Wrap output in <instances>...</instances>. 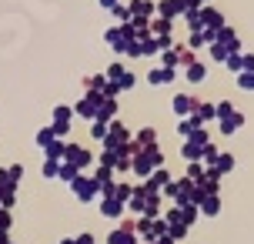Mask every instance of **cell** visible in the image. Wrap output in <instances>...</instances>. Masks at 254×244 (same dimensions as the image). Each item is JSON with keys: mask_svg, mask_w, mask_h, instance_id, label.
<instances>
[{"mask_svg": "<svg viewBox=\"0 0 254 244\" xmlns=\"http://www.w3.org/2000/svg\"><path fill=\"white\" fill-rule=\"evenodd\" d=\"M161 64H164V67H174V70H178V67H181V44H174V47L161 51Z\"/></svg>", "mask_w": 254, "mask_h": 244, "instance_id": "21", "label": "cell"}, {"mask_svg": "<svg viewBox=\"0 0 254 244\" xmlns=\"http://www.w3.org/2000/svg\"><path fill=\"white\" fill-rule=\"evenodd\" d=\"M64 147H67V144H64L61 137H54V141L47 144L44 151H47V157H51V161H64Z\"/></svg>", "mask_w": 254, "mask_h": 244, "instance_id": "26", "label": "cell"}, {"mask_svg": "<svg viewBox=\"0 0 254 244\" xmlns=\"http://www.w3.org/2000/svg\"><path fill=\"white\" fill-rule=\"evenodd\" d=\"M117 3H121V0H101V7H104V10H114Z\"/></svg>", "mask_w": 254, "mask_h": 244, "instance_id": "44", "label": "cell"}, {"mask_svg": "<svg viewBox=\"0 0 254 244\" xmlns=\"http://www.w3.org/2000/svg\"><path fill=\"white\" fill-rule=\"evenodd\" d=\"M207 51H211L207 57H211V61H217V64H224V61H228V51H224L217 40H211V44H207Z\"/></svg>", "mask_w": 254, "mask_h": 244, "instance_id": "27", "label": "cell"}, {"mask_svg": "<svg viewBox=\"0 0 254 244\" xmlns=\"http://www.w3.org/2000/svg\"><path fill=\"white\" fill-rule=\"evenodd\" d=\"M188 178H190V181H201V178H204V164H201V161H190Z\"/></svg>", "mask_w": 254, "mask_h": 244, "instance_id": "39", "label": "cell"}, {"mask_svg": "<svg viewBox=\"0 0 254 244\" xmlns=\"http://www.w3.org/2000/svg\"><path fill=\"white\" fill-rule=\"evenodd\" d=\"M204 77H207V67H204L201 61H194V64L184 67V80H188V84H204Z\"/></svg>", "mask_w": 254, "mask_h": 244, "instance_id": "16", "label": "cell"}, {"mask_svg": "<svg viewBox=\"0 0 254 244\" xmlns=\"http://www.w3.org/2000/svg\"><path fill=\"white\" fill-rule=\"evenodd\" d=\"M57 174H61V161H51L47 157L44 161V178H57Z\"/></svg>", "mask_w": 254, "mask_h": 244, "instance_id": "37", "label": "cell"}, {"mask_svg": "<svg viewBox=\"0 0 254 244\" xmlns=\"http://www.w3.org/2000/svg\"><path fill=\"white\" fill-rule=\"evenodd\" d=\"M74 194L80 197V201H94V194H97V181H94V178H80V174H77V178H74Z\"/></svg>", "mask_w": 254, "mask_h": 244, "instance_id": "11", "label": "cell"}, {"mask_svg": "<svg viewBox=\"0 0 254 244\" xmlns=\"http://www.w3.org/2000/svg\"><path fill=\"white\" fill-rule=\"evenodd\" d=\"M70 121H74V107H67V104H57V107H54V124H51V127L57 130V137L70 134Z\"/></svg>", "mask_w": 254, "mask_h": 244, "instance_id": "6", "label": "cell"}, {"mask_svg": "<svg viewBox=\"0 0 254 244\" xmlns=\"http://www.w3.org/2000/svg\"><path fill=\"white\" fill-rule=\"evenodd\" d=\"M57 178H64V181H70V184H74L77 167H74V164H67V161H61V174H57Z\"/></svg>", "mask_w": 254, "mask_h": 244, "instance_id": "35", "label": "cell"}, {"mask_svg": "<svg viewBox=\"0 0 254 244\" xmlns=\"http://www.w3.org/2000/svg\"><path fill=\"white\" fill-rule=\"evenodd\" d=\"M244 70H251V74H254V54H244Z\"/></svg>", "mask_w": 254, "mask_h": 244, "instance_id": "43", "label": "cell"}, {"mask_svg": "<svg viewBox=\"0 0 254 244\" xmlns=\"http://www.w3.org/2000/svg\"><path fill=\"white\" fill-rule=\"evenodd\" d=\"M104 40H107V44H111V47H114L117 54H124L127 51V30L124 27H107V34H104Z\"/></svg>", "mask_w": 254, "mask_h": 244, "instance_id": "13", "label": "cell"}, {"mask_svg": "<svg viewBox=\"0 0 254 244\" xmlns=\"http://www.w3.org/2000/svg\"><path fill=\"white\" fill-rule=\"evenodd\" d=\"M174 24H178V20H167V17H154V20H151V37H164V34H174Z\"/></svg>", "mask_w": 254, "mask_h": 244, "instance_id": "18", "label": "cell"}, {"mask_svg": "<svg viewBox=\"0 0 254 244\" xmlns=\"http://www.w3.org/2000/svg\"><path fill=\"white\" fill-rule=\"evenodd\" d=\"M197 127H204V124H201V121H197L194 114H190V117H178V134L184 137V141H188V137H190V134H194Z\"/></svg>", "mask_w": 254, "mask_h": 244, "instance_id": "19", "label": "cell"}, {"mask_svg": "<svg viewBox=\"0 0 254 244\" xmlns=\"http://www.w3.org/2000/svg\"><path fill=\"white\" fill-rule=\"evenodd\" d=\"M241 127H244V114H241V111H234V114L221 117V134H224V137H231L234 130H241Z\"/></svg>", "mask_w": 254, "mask_h": 244, "instance_id": "14", "label": "cell"}, {"mask_svg": "<svg viewBox=\"0 0 254 244\" xmlns=\"http://www.w3.org/2000/svg\"><path fill=\"white\" fill-rule=\"evenodd\" d=\"M124 74H127V67H124V64H111V67H107V74H104V77H107V80H121Z\"/></svg>", "mask_w": 254, "mask_h": 244, "instance_id": "34", "label": "cell"}, {"mask_svg": "<svg viewBox=\"0 0 254 244\" xmlns=\"http://www.w3.org/2000/svg\"><path fill=\"white\" fill-rule=\"evenodd\" d=\"M134 147H137V144H134ZM161 164H164V157H161V151H157V147H137V151H134V157H130V171H134V174H140V178H151Z\"/></svg>", "mask_w": 254, "mask_h": 244, "instance_id": "1", "label": "cell"}, {"mask_svg": "<svg viewBox=\"0 0 254 244\" xmlns=\"http://www.w3.org/2000/svg\"><path fill=\"white\" fill-rule=\"evenodd\" d=\"M101 101H104V97L97 94V90H84V97L74 104V114L84 117V121H94V117H97V107H101Z\"/></svg>", "mask_w": 254, "mask_h": 244, "instance_id": "2", "label": "cell"}, {"mask_svg": "<svg viewBox=\"0 0 254 244\" xmlns=\"http://www.w3.org/2000/svg\"><path fill=\"white\" fill-rule=\"evenodd\" d=\"M171 107H174V114H178V117H190V114H194V107H197V97H194V94H178V97L171 101Z\"/></svg>", "mask_w": 254, "mask_h": 244, "instance_id": "12", "label": "cell"}, {"mask_svg": "<svg viewBox=\"0 0 254 244\" xmlns=\"http://www.w3.org/2000/svg\"><path fill=\"white\" fill-rule=\"evenodd\" d=\"M64 161H67V164H74L77 171H80V167H90L94 154H90L84 144H67V147H64Z\"/></svg>", "mask_w": 254, "mask_h": 244, "instance_id": "3", "label": "cell"}, {"mask_svg": "<svg viewBox=\"0 0 254 244\" xmlns=\"http://www.w3.org/2000/svg\"><path fill=\"white\" fill-rule=\"evenodd\" d=\"M214 40V34H207V30H190V37H188V47L190 51H201V47H207Z\"/></svg>", "mask_w": 254, "mask_h": 244, "instance_id": "20", "label": "cell"}, {"mask_svg": "<svg viewBox=\"0 0 254 244\" xmlns=\"http://www.w3.org/2000/svg\"><path fill=\"white\" fill-rule=\"evenodd\" d=\"M54 137H57V130H54V127H44V130L37 134V144H40V147H47V144H51Z\"/></svg>", "mask_w": 254, "mask_h": 244, "instance_id": "38", "label": "cell"}, {"mask_svg": "<svg viewBox=\"0 0 254 244\" xmlns=\"http://www.w3.org/2000/svg\"><path fill=\"white\" fill-rule=\"evenodd\" d=\"M184 0H157V17H167V20H181L184 17Z\"/></svg>", "mask_w": 254, "mask_h": 244, "instance_id": "9", "label": "cell"}, {"mask_svg": "<svg viewBox=\"0 0 254 244\" xmlns=\"http://www.w3.org/2000/svg\"><path fill=\"white\" fill-rule=\"evenodd\" d=\"M104 84H107V77H104V74H94V77H87L84 80V90H97V94H101V87Z\"/></svg>", "mask_w": 254, "mask_h": 244, "instance_id": "31", "label": "cell"}, {"mask_svg": "<svg viewBox=\"0 0 254 244\" xmlns=\"http://www.w3.org/2000/svg\"><path fill=\"white\" fill-rule=\"evenodd\" d=\"M124 144H130V130L121 124V121H111L107 124V137H104V147H124Z\"/></svg>", "mask_w": 254, "mask_h": 244, "instance_id": "4", "label": "cell"}, {"mask_svg": "<svg viewBox=\"0 0 254 244\" xmlns=\"http://www.w3.org/2000/svg\"><path fill=\"white\" fill-rule=\"evenodd\" d=\"M117 111H121V107H117V97H104L101 107H97V117H94V121H107V124H111V121L117 117Z\"/></svg>", "mask_w": 254, "mask_h": 244, "instance_id": "15", "label": "cell"}, {"mask_svg": "<svg viewBox=\"0 0 254 244\" xmlns=\"http://www.w3.org/2000/svg\"><path fill=\"white\" fill-rule=\"evenodd\" d=\"M224 67H228L231 74L238 77V74L244 70V54H241V51H238V54H228V61H224Z\"/></svg>", "mask_w": 254, "mask_h": 244, "instance_id": "25", "label": "cell"}, {"mask_svg": "<svg viewBox=\"0 0 254 244\" xmlns=\"http://www.w3.org/2000/svg\"><path fill=\"white\" fill-rule=\"evenodd\" d=\"M111 13H114V20H121V24H127V20H130V7H127V3H117Z\"/></svg>", "mask_w": 254, "mask_h": 244, "instance_id": "36", "label": "cell"}, {"mask_svg": "<svg viewBox=\"0 0 254 244\" xmlns=\"http://www.w3.org/2000/svg\"><path fill=\"white\" fill-rule=\"evenodd\" d=\"M211 167H214L217 174H228L231 167H234V157H231V154H217V161H214Z\"/></svg>", "mask_w": 254, "mask_h": 244, "instance_id": "28", "label": "cell"}, {"mask_svg": "<svg viewBox=\"0 0 254 244\" xmlns=\"http://www.w3.org/2000/svg\"><path fill=\"white\" fill-rule=\"evenodd\" d=\"M214 40H217V44H221L228 54H238V51H241V37H238V34H234V27H228V24H224V27L214 34Z\"/></svg>", "mask_w": 254, "mask_h": 244, "instance_id": "8", "label": "cell"}, {"mask_svg": "<svg viewBox=\"0 0 254 244\" xmlns=\"http://www.w3.org/2000/svg\"><path fill=\"white\" fill-rule=\"evenodd\" d=\"M194 61H197V57H194V51H190L188 44H184V47H181V67H188V64H194Z\"/></svg>", "mask_w": 254, "mask_h": 244, "instance_id": "40", "label": "cell"}, {"mask_svg": "<svg viewBox=\"0 0 254 244\" xmlns=\"http://www.w3.org/2000/svg\"><path fill=\"white\" fill-rule=\"evenodd\" d=\"M171 80H178V70H174V67H151V70H147V84H151V87H164V84H171Z\"/></svg>", "mask_w": 254, "mask_h": 244, "instance_id": "7", "label": "cell"}, {"mask_svg": "<svg viewBox=\"0 0 254 244\" xmlns=\"http://www.w3.org/2000/svg\"><path fill=\"white\" fill-rule=\"evenodd\" d=\"M161 184H171V174H167L164 167H157L154 178H151V187H161Z\"/></svg>", "mask_w": 254, "mask_h": 244, "instance_id": "33", "label": "cell"}, {"mask_svg": "<svg viewBox=\"0 0 254 244\" xmlns=\"http://www.w3.org/2000/svg\"><path fill=\"white\" fill-rule=\"evenodd\" d=\"M181 20H184V27H188V30H201V10H188Z\"/></svg>", "mask_w": 254, "mask_h": 244, "instance_id": "30", "label": "cell"}, {"mask_svg": "<svg viewBox=\"0 0 254 244\" xmlns=\"http://www.w3.org/2000/svg\"><path fill=\"white\" fill-rule=\"evenodd\" d=\"M127 7H130V17H140V20H154V13H157L154 0H127Z\"/></svg>", "mask_w": 254, "mask_h": 244, "instance_id": "10", "label": "cell"}, {"mask_svg": "<svg viewBox=\"0 0 254 244\" xmlns=\"http://www.w3.org/2000/svg\"><path fill=\"white\" fill-rule=\"evenodd\" d=\"M137 147H157V130L154 127H144V130H137Z\"/></svg>", "mask_w": 254, "mask_h": 244, "instance_id": "23", "label": "cell"}, {"mask_svg": "<svg viewBox=\"0 0 254 244\" xmlns=\"http://www.w3.org/2000/svg\"><path fill=\"white\" fill-rule=\"evenodd\" d=\"M204 147H207V144H194V141H184V144H181V154L188 157V161H201Z\"/></svg>", "mask_w": 254, "mask_h": 244, "instance_id": "22", "label": "cell"}, {"mask_svg": "<svg viewBox=\"0 0 254 244\" xmlns=\"http://www.w3.org/2000/svg\"><path fill=\"white\" fill-rule=\"evenodd\" d=\"M7 178H10V184H17V181L24 178V167H20V164H13V167H7Z\"/></svg>", "mask_w": 254, "mask_h": 244, "instance_id": "42", "label": "cell"}, {"mask_svg": "<svg viewBox=\"0 0 254 244\" xmlns=\"http://www.w3.org/2000/svg\"><path fill=\"white\" fill-rule=\"evenodd\" d=\"M204 3H207V0H204Z\"/></svg>", "mask_w": 254, "mask_h": 244, "instance_id": "45", "label": "cell"}, {"mask_svg": "<svg viewBox=\"0 0 254 244\" xmlns=\"http://www.w3.org/2000/svg\"><path fill=\"white\" fill-rule=\"evenodd\" d=\"M234 84H238V87H241V90H254V74H251V70H241Z\"/></svg>", "mask_w": 254, "mask_h": 244, "instance_id": "32", "label": "cell"}, {"mask_svg": "<svg viewBox=\"0 0 254 244\" xmlns=\"http://www.w3.org/2000/svg\"><path fill=\"white\" fill-rule=\"evenodd\" d=\"M221 27H224V13L217 10V7H211V3H204V7H201V30L217 34Z\"/></svg>", "mask_w": 254, "mask_h": 244, "instance_id": "5", "label": "cell"}, {"mask_svg": "<svg viewBox=\"0 0 254 244\" xmlns=\"http://www.w3.org/2000/svg\"><path fill=\"white\" fill-rule=\"evenodd\" d=\"M194 117H197L201 124H207V121H217V104L197 101V107H194Z\"/></svg>", "mask_w": 254, "mask_h": 244, "instance_id": "17", "label": "cell"}, {"mask_svg": "<svg viewBox=\"0 0 254 244\" xmlns=\"http://www.w3.org/2000/svg\"><path fill=\"white\" fill-rule=\"evenodd\" d=\"M90 137L104 144V137H107V121H90Z\"/></svg>", "mask_w": 254, "mask_h": 244, "instance_id": "29", "label": "cell"}, {"mask_svg": "<svg viewBox=\"0 0 254 244\" xmlns=\"http://www.w3.org/2000/svg\"><path fill=\"white\" fill-rule=\"evenodd\" d=\"M111 244H134V224H124L121 231L111 234Z\"/></svg>", "mask_w": 254, "mask_h": 244, "instance_id": "24", "label": "cell"}, {"mask_svg": "<svg viewBox=\"0 0 254 244\" xmlns=\"http://www.w3.org/2000/svg\"><path fill=\"white\" fill-rule=\"evenodd\" d=\"M228 114H234V104L221 101V104H217V121H221V117H228Z\"/></svg>", "mask_w": 254, "mask_h": 244, "instance_id": "41", "label": "cell"}]
</instances>
